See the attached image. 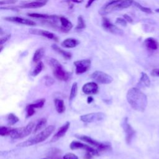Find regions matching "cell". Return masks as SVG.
<instances>
[{
    "label": "cell",
    "mask_w": 159,
    "mask_h": 159,
    "mask_svg": "<svg viewBox=\"0 0 159 159\" xmlns=\"http://www.w3.org/2000/svg\"><path fill=\"white\" fill-rule=\"evenodd\" d=\"M144 44L145 47L151 51H155L158 47V43L152 38L146 39L144 41Z\"/></svg>",
    "instance_id": "e0dca14e"
},
{
    "label": "cell",
    "mask_w": 159,
    "mask_h": 159,
    "mask_svg": "<svg viewBox=\"0 0 159 159\" xmlns=\"http://www.w3.org/2000/svg\"><path fill=\"white\" fill-rule=\"evenodd\" d=\"M93 98H92L91 96H89V97H88V98H87V102H88V104H89V103H91V102H93Z\"/></svg>",
    "instance_id": "7bdbcfd3"
},
{
    "label": "cell",
    "mask_w": 159,
    "mask_h": 159,
    "mask_svg": "<svg viewBox=\"0 0 159 159\" xmlns=\"http://www.w3.org/2000/svg\"><path fill=\"white\" fill-rule=\"evenodd\" d=\"M82 91L86 94H95L98 92V86L95 82H89L83 85Z\"/></svg>",
    "instance_id": "4fadbf2b"
},
{
    "label": "cell",
    "mask_w": 159,
    "mask_h": 159,
    "mask_svg": "<svg viewBox=\"0 0 159 159\" xmlns=\"http://www.w3.org/2000/svg\"><path fill=\"white\" fill-rule=\"evenodd\" d=\"M134 5H135L136 7H137L138 8H139L142 11L144 12L145 13H147V14H151L152 13V11L151 8H147V7H144L142 5H141L139 3H137V2H134Z\"/></svg>",
    "instance_id": "4dcf8cb0"
},
{
    "label": "cell",
    "mask_w": 159,
    "mask_h": 159,
    "mask_svg": "<svg viewBox=\"0 0 159 159\" xmlns=\"http://www.w3.org/2000/svg\"><path fill=\"white\" fill-rule=\"evenodd\" d=\"M95 1V0H89V1L88 2V3H87V6H86V7L87 8H88V7H90L91 5H92V3L94 2Z\"/></svg>",
    "instance_id": "b9f144b4"
},
{
    "label": "cell",
    "mask_w": 159,
    "mask_h": 159,
    "mask_svg": "<svg viewBox=\"0 0 159 159\" xmlns=\"http://www.w3.org/2000/svg\"><path fill=\"white\" fill-rule=\"evenodd\" d=\"M54 130H55L54 126L51 125L48 126L43 131H42L38 134H36L35 136L30 137L26 141L19 143V144L17 145V147H26L32 146L33 145H35L39 143L42 142L51 136V135L53 133Z\"/></svg>",
    "instance_id": "7a4b0ae2"
},
{
    "label": "cell",
    "mask_w": 159,
    "mask_h": 159,
    "mask_svg": "<svg viewBox=\"0 0 159 159\" xmlns=\"http://www.w3.org/2000/svg\"><path fill=\"white\" fill-rule=\"evenodd\" d=\"M74 65L76 67V73L77 75H80L90 69L91 67V61L89 59L78 60L74 62Z\"/></svg>",
    "instance_id": "30bf717a"
},
{
    "label": "cell",
    "mask_w": 159,
    "mask_h": 159,
    "mask_svg": "<svg viewBox=\"0 0 159 159\" xmlns=\"http://www.w3.org/2000/svg\"><path fill=\"white\" fill-rule=\"evenodd\" d=\"M54 83V80L51 77H45V84L47 87H51Z\"/></svg>",
    "instance_id": "836d02e7"
},
{
    "label": "cell",
    "mask_w": 159,
    "mask_h": 159,
    "mask_svg": "<svg viewBox=\"0 0 159 159\" xmlns=\"http://www.w3.org/2000/svg\"><path fill=\"white\" fill-rule=\"evenodd\" d=\"M44 67V64L42 62H39L38 65H36V67H35V68L34 69L33 71L32 72V75L33 77H36L38 76L39 73L42 71V69Z\"/></svg>",
    "instance_id": "f1b7e54d"
},
{
    "label": "cell",
    "mask_w": 159,
    "mask_h": 159,
    "mask_svg": "<svg viewBox=\"0 0 159 159\" xmlns=\"http://www.w3.org/2000/svg\"><path fill=\"white\" fill-rule=\"evenodd\" d=\"M70 147L71 150H77V149H81L87 151V152H89L92 154L93 155H98L100 151L96 149V148H93L90 145L87 144H84L82 142L78 141H73L70 145Z\"/></svg>",
    "instance_id": "52a82bcc"
},
{
    "label": "cell",
    "mask_w": 159,
    "mask_h": 159,
    "mask_svg": "<svg viewBox=\"0 0 159 159\" xmlns=\"http://www.w3.org/2000/svg\"><path fill=\"white\" fill-rule=\"evenodd\" d=\"M44 48H38V50H37L33 56L32 58V60L33 62L35 63H39V62H41V60L42 59V58L43 57L44 55Z\"/></svg>",
    "instance_id": "44dd1931"
},
{
    "label": "cell",
    "mask_w": 159,
    "mask_h": 159,
    "mask_svg": "<svg viewBox=\"0 0 159 159\" xmlns=\"http://www.w3.org/2000/svg\"><path fill=\"white\" fill-rule=\"evenodd\" d=\"M26 113H27V117H31L35 113V109L34 108L28 106L26 107Z\"/></svg>",
    "instance_id": "e575fe53"
},
{
    "label": "cell",
    "mask_w": 159,
    "mask_h": 159,
    "mask_svg": "<svg viewBox=\"0 0 159 159\" xmlns=\"http://www.w3.org/2000/svg\"><path fill=\"white\" fill-rule=\"evenodd\" d=\"M152 75L153 76H157L159 77V69H155L152 71Z\"/></svg>",
    "instance_id": "60d3db41"
},
{
    "label": "cell",
    "mask_w": 159,
    "mask_h": 159,
    "mask_svg": "<svg viewBox=\"0 0 159 159\" xmlns=\"http://www.w3.org/2000/svg\"><path fill=\"white\" fill-rule=\"evenodd\" d=\"M128 103L131 108L139 112H144L147 106V97L137 88H130L126 95Z\"/></svg>",
    "instance_id": "6da1fadb"
},
{
    "label": "cell",
    "mask_w": 159,
    "mask_h": 159,
    "mask_svg": "<svg viewBox=\"0 0 159 159\" xmlns=\"http://www.w3.org/2000/svg\"><path fill=\"white\" fill-rule=\"evenodd\" d=\"M106 117V114L101 112L92 113L90 114H84L80 116V120L86 123H91L93 122L100 121L103 120Z\"/></svg>",
    "instance_id": "ba28073f"
},
{
    "label": "cell",
    "mask_w": 159,
    "mask_h": 159,
    "mask_svg": "<svg viewBox=\"0 0 159 159\" xmlns=\"http://www.w3.org/2000/svg\"><path fill=\"white\" fill-rule=\"evenodd\" d=\"M155 12H157V13H159V9H157L155 10Z\"/></svg>",
    "instance_id": "ee69618b"
},
{
    "label": "cell",
    "mask_w": 159,
    "mask_h": 159,
    "mask_svg": "<svg viewBox=\"0 0 159 159\" xmlns=\"http://www.w3.org/2000/svg\"><path fill=\"white\" fill-rule=\"evenodd\" d=\"M30 17L36 18H43V19H51L52 16H48L47 15H42V14H38V13H31L28 14Z\"/></svg>",
    "instance_id": "1f68e13d"
},
{
    "label": "cell",
    "mask_w": 159,
    "mask_h": 159,
    "mask_svg": "<svg viewBox=\"0 0 159 159\" xmlns=\"http://www.w3.org/2000/svg\"><path fill=\"white\" fill-rule=\"evenodd\" d=\"M60 21L61 22V24H62V28L63 30L65 31H68L71 30V29L73 27V25L68 19H67L65 17H60Z\"/></svg>",
    "instance_id": "ffe728a7"
},
{
    "label": "cell",
    "mask_w": 159,
    "mask_h": 159,
    "mask_svg": "<svg viewBox=\"0 0 159 159\" xmlns=\"http://www.w3.org/2000/svg\"><path fill=\"white\" fill-rule=\"evenodd\" d=\"M30 33L31 34H38L39 35H42L43 37H45V38L53 40V41H58V38L53 33L51 32H48L47 31H43V30H38V29H31L29 31Z\"/></svg>",
    "instance_id": "9a60e30c"
},
{
    "label": "cell",
    "mask_w": 159,
    "mask_h": 159,
    "mask_svg": "<svg viewBox=\"0 0 159 159\" xmlns=\"http://www.w3.org/2000/svg\"><path fill=\"white\" fill-rule=\"evenodd\" d=\"M4 19L7 21L22 24H24V25H27V26H33L35 25V23L33 22L32 21H31L27 19H24L22 18H20V17H6Z\"/></svg>",
    "instance_id": "5bb4252c"
},
{
    "label": "cell",
    "mask_w": 159,
    "mask_h": 159,
    "mask_svg": "<svg viewBox=\"0 0 159 159\" xmlns=\"http://www.w3.org/2000/svg\"><path fill=\"white\" fill-rule=\"evenodd\" d=\"M45 99H41L38 101H36L35 103L29 104L28 106L33 108H42L45 104Z\"/></svg>",
    "instance_id": "f546056e"
},
{
    "label": "cell",
    "mask_w": 159,
    "mask_h": 159,
    "mask_svg": "<svg viewBox=\"0 0 159 159\" xmlns=\"http://www.w3.org/2000/svg\"><path fill=\"white\" fill-rule=\"evenodd\" d=\"M19 118H18L17 116H16L13 113H10L8 114L7 117V121H8V123L10 126H13L17 123L19 121Z\"/></svg>",
    "instance_id": "484cf974"
},
{
    "label": "cell",
    "mask_w": 159,
    "mask_h": 159,
    "mask_svg": "<svg viewBox=\"0 0 159 159\" xmlns=\"http://www.w3.org/2000/svg\"><path fill=\"white\" fill-rule=\"evenodd\" d=\"M35 128V123L34 122H31L25 127H22L20 128L13 129L11 132L10 136L13 139H23L30 135L32 130Z\"/></svg>",
    "instance_id": "277c9868"
},
{
    "label": "cell",
    "mask_w": 159,
    "mask_h": 159,
    "mask_svg": "<svg viewBox=\"0 0 159 159\" xmlns=\"http://www.w3.org/2000/svg\"><path fill=\"white\" fill-rule=\"evenodd\" d=\"M102 26L105 31L113 34L121 35L124 34V32L123 31L118 28L116 26L114 25L108 18H104L103 19Z\"/></svg>",
    "instance_id": "9c48e42d"
},
{
    "label": "cell",
    "mask_w": 159,
    "mask_h": 159,
    "mask_svg": "<svg viewBox=\"0 0 159 159\" xmlns=\"http://www.w3.org/2000/svg\"><path fill=\"white\" fill-rule=\"evenodd\" d=\"M64 159H78V157L71 153H68L66 154L64 156Z\"/></svg>",
    "instance_id": "d590c367"
},
{
    "label": "cell",
    "mask_w": 159,
    "mask_h": 159,
    "mask_svg": "<svg viewBox=\"0 0 159 159\" xmlns=\"http://www.w3.org/2000/svg\"><path fill=\"white\" fill-rule=\"evenodd\" d=\"M75 136L80 140L89 144L91 146L94 147L99 151H105L111 149V145L108 143H102L98 142L91 138L89 136L81 135V134H75Z\"/></svg>",
    "instance_id": "5b68a950"
},
{
    "label": "cell",
    "mask_w": 159,
    "mask_h": 159,
    "mask_svg": "<svg viewBox=\"0 0 159 159\" xmlns=\"http://www.w3.org/2000/svg\"><path fill=\"white\" fill-rule=\"evenodd\" d=\"M85 28V22L81 16L78 17V24H77V26L76 28L77 29L80 30Z\"/></svg>",
    "instance_id": "d6a6232c"
},
{
    "label": "cell",
    "mask_w": 159,
    "mask_h": 159,
    "mask_svg": "<svg viewBox=\"0 0 159 159\" xmlns=\"http://www.w3.org/2000/svg\"><path fill=\"white\" fill-rule=\"evenodd\" d=\"M78 92V84L77 83H74L71 86L70 94V100L71 101L75 98Z\"/></svg>",
    "instance_id": "4316f807"
},
{
    "label": "cell",
    "mask_w": 159,
    "mask_h": 159,
    "mask_svg": "<svg viewBox=\"0 0 159 159\" xmlns=\"http://www.w3.org/2000/svg\"><path fill=\"white\" fill-rule=\"evenodd\" d=\"M91 78L95 82L103 84H110L113 81L111 76L101 71H95L91 74Z\"/></svg>",
    "instance_id": "8992f818"
},
{
    "label": "cell",
    "mask_w": 159,
    "mask_h": 159,
    "mask_svg": "<svg viewBox=\"0 0 159 159\" xmlns=\"http://www.w3.org/2000/svg\"><path fill=\"white\" fill-rule=\"evenodd\" d=\"M70 126V123H69V122H67L66 123H65L64 125L61 126L58 129L57 132L54 134V136L52 137L51 142H55L56 141H57L63 137L65 135V134L67 133V131L68 130Z\"/></svg>",
    "instance_id": "7c38bea8"
},
{
    "label": "cell",
    "mask_w": 159,
    "mask_h": 159,
    "mask_svg": "<svg viewBox=\"0 0 159 159\" xmlns=\"http://www.w3.org/2000/svg\"><path fill=\"white\" fill-rule=\"evenodd\" d=\"M122 127H123L124 131L125 132V134H126V142L128 144H129L131 142L134 135H135L136 132H135V131H134V129L131 127L130 124L128 123V118H126L124 119L123 123H122Z\"/></svg>",
    "instance_id": "8fae6325"
},
{
    "label": "cell",
    "mask_w": 159,
    "mask_h": 159,
    "mask_svg": "<svg viewBox=\"0 0 159 159\" xmlns=\"http://www.w3.org/2000/svg\"><path fill=\"white\" fill-rule=\"evenodd\" d=\"M134 2L133 0H121L117 5L116 9H123L130 7Z\"/></svg>",
    "instance_id": "7402d4cb"
},
{
    "label": "cell",
    "mask_w": 159,
    "mask_h": 159,
    "mask_svg": "<svg viewBox=\"0 0 159 159\" xmlns=\"http://www.w3.org/2000/svg\"><path fill=\"white\" fill-rule=\"evenodd\" d=\"M55 107L56 111L58 113L62 114L65 111V106L64 104V101L61 99H55L54 100Z\"/></svg>",
    "instance_id": "d6986e66"
},
{
    "label": "cell",
    "mask_w": 159,
    "mask_h": 159,
    "mask_svg": "<svg viewBox=\"0 0 159 159\" xmlns=\"http://www.w3.org/2000/svg\"><path fill=\"white\" fill-rule=\"evenodd\" d=\"M116 23L120 24V25L123 26H126L127 25V21L125 20V19H123V18H118L116 19Z\"/></svg>",
    "instance_id": "8d00e7d4"
},
{
    "label": "cell",
    "mask_w": 159,
    "mask_h": 159,
    "mask_svg": "<svg viewBox=\"0 0 159 159\" xmlns=\"http://www.w3.org/2000/svg\"><path fill=\"white\" fill-rule=\"evenodd\" d=\"M52 48L54 51H55L56 52H57L58 54L62 55L64 58H65L66 59H70L71 57V55L70 53L66 52L62 49H61L60 48H59L58 46L54 45H52Z\"/></svg>",
    "instance_id": "d4e9b609"
},
{
    "label": "cell",
    "mask_w": 159,
    "mask_h": 159,
    "mask_svg": "<svg viewBox=\"0 0 159 159\" xmlns=\"http://www.w3.org/2000/svg\"><path fill=\"white\" fill-rule=\"evenodd\" d=\"M14 128H11L10 127H4L2 126L0 128V135L2 136H10L11 132L13 131Z\"/></svg>",
    "instance_id": "83f0119b"
},
{
    "label": "cell",
    "mask_w": 159,
    "mask_h": 159,
    "mask_svg": "<svg viewBox=\"0 0 159 159\" xmlns=\"http://www.w3.org/2000/svg\"><path fill=\"white\" fill-rule=\"evenodd\" d=\"M78 44L79 42L77 39L73 38H68L62 42V46L65 48H71L75 47Z\"/></svg>",
    "instance_id": "ac0fdd59"
},
{
    "label": "cell",
    "mask_w": 159,
    "mask_h": 159,
    "mask_svg": "<svg viewBox=\"0 0 159 159\" xmlns=\"http://www.w3.org/2000/svg\"><path fill=\"white\" fill-rule=\"evenodd\" d=\"M11 38V35L8 34V35L5 36L4 38H2L1 40H0V44L2 45L3 44H4L5 42H6L8 40H9V39Z\"/></svg>",
    "instance_id": "74e56055"
},
{
    "label": "cell",
    "mask_w": 159,
    "mask_h": 159,
    "mask_svg": "<svg viewBox=\"0 0 159 159\" xmlns=\"http://www.w3.org/2000/svg\"><path fill=\"white\" fill-rule=\"evenodd\" d=\"M140 83L146 87H149L151 85V80L149 76L144 72H142L140 79Z\"/></svg>",
    "instance_id": "603a6c76"
},
{
    "label": "cell",
    "mask_w": 159,
    "mask_h": 159,
    "mask_svg": "<svg viewBox=\"0 0 159 159\" xmlns=\"http://www.w3.org/2000/svg\"><path fill=\"white\" fill-rule=\"evenodd\" d=\"M46 124H47V119L45 118H42L40 120H39L38 123L36 124L34 129V133H36L41 131L42 129L44 128V126H45Z\"/></svg>",
    "instance_id": "cb8c5ba5"
},
{
    "label": "cell",
    "mask_w": 159,
    "mask_h": 159,
    "mask_svg": "<svg viewBox=\"0 0 159 159\" xmlns=\"http://www.w3.org/2000/svg\"><path fill=\"white\" fill-rule=\"evenodd\" d=\"M41 159H46V158H41Z\"/></svg>",
    "instance_id": "f6af8a7d"
},
{
    "label": "cell",
    "mask_w": 159,
    "mask_h": 159,
    "mask_svg": "<svg viewBox=\"0 0 159 159\" xmlns=\"http://www.w3.org/2000/svg\"><path fill=\"white\" fill-rule=\"evenodd\" d=\"M17 2V0H8V1L5 2H0V4L3 5V4H10V3H15Z\"/></svg>",
    "instance_id": "ab89813d"
},
{
    "label": "cell",
    "mask_w": 159,
    "mask_h": 159,
    "mask_svg": "<svg viewBox=\"0 0 159 159\" xmlns=\"http://www.w3.org/2000/svg\"><path fill=\"white\" fill-rule=\"evenodd\" d=\"M48 0H35L29 3L24 5L21 6L22 8H41L46 5Z\"/></svg>",
    "instance_id": "2e32d148"
},
{
    "label": "cell",
    "mask_w": 159,
    "mask_h": 159,
    "mask_svg": "<svg viewBox=\"0 0 159 159\" xmlns=\"http://www.w3.org/2000/svg\"><path fill=\"white\" fill-rule=\"evenodd\" d=\"M49 65L51 67L54 77L60 81H67L70 78L69 73L66 71L62 65L55 58H51L49 61Z\"/></svg>",
    "instance_id": "3957f363"
},
{
    "label": "cell",
    "mask_w": 159,
    "mask_h": 159,
    "mask_svg": "<svg viewBox=\"0 0 159 159\" xmlns=\"http://www.w3.org/2000/svg\"><path fill=\"white\" fill-rule=\"evenodd\" d=\"M123 17H124V19H125V20H126V21H128V22H130V23H132V22H133V20H132V18H131V16H129V15H124Z\"/></svg>",
    "instance_id": "f35d334b"
}]
</instances>
